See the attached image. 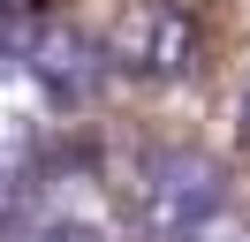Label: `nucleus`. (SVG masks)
<instances>
[{"label": "nucleus", "mask_w": 250, "mask_h": 242, "mask_svg": "<svg viewBox=\"0 0 250 242\" xmlns=\"http://www.w3.org/2000/svg\"><path fill=\"white\" fill-rule=\"evenodd\" d=\"M220 197H228V174H220L212 151H152L129 182V220H137L144 242H189L220 220Z\"/></svg>", "instance_id": "f257e3e1"}, {"label": "nucleus", "mask_w": 250, "mask_h": 242, "mask_svg": "<svg viewBox=\"0 0 250 242\" xmlns=\"http://www.w3.org/2000/svg\"><path fill=\"white\" fill-rule=\"evenodd\" d=\"M106 53H91V38H76L68 23H38L31 45H23V76H31L46 99H91Z\"/></svg>", "instance_id": "7ed1b4c3"}, {"label": "nucleus", "mask_w": 250, "mask_h": 242, "mask_svg": "<svg viewBox=\"0 0 250 242\" xmlns=\"http://www.w3.org/2000/svg\"><path fill=\"white\" fill-rule=\"evenodd\" d=\"M189 242H250V220H212L205 235H189Z\"/></svg>", "instance_id": "423d86ee"}, {"label": "nucleus", "mask_w": 250, "mask_h": 242, "mask_svg": "<svg viewBox=\"0 0 250 242\" xmlns=\"http://www.w3.org/2000/svg\"><path fill=\"white\" fill-rule=\"evenodd\" d=\"M16 212H23V159L0 144V235L16 227Z\"/></svg>", "instance_id": "39448f33"}, {"label": "nucleus", "mask_w": 250, "mask_h": 242, "mask_svg": "<svg viewBox=\"0 0 250 242\" xmlns=\"http://www.w3.org/2000/svg\"><path fill=\"white\" fill-rule=\"evenodd\" d=\"M8 242H106V235H99V220H68V204H61V212H46V204H38V212H31V220H23Z\"/></svg>", "instance_id": "20e7f679"}, {"label": "nucleus", "mask_w": 250, "mask_h": 242, "mask_svg": "<svg viewBox=\"0 0 250 242\" xmlns=\"http://www.w3.org/2000/svg\"><path fill=\"white\" fill-rule=\"evenodd\" d=\"M235 129H243V144H250V83H243V121H235Z\"/></svg>", "instance_id": "0eeeda50"}, {"label": "nucleus", "mask_w": 250, "mask_h": 242, "mask_svg": "<svg viewBox=\"0 0 250 242\" xmlns=\"http://www.w3.org/2000/svg\"><path fill=\"white\" fill-rule=\"evenodd\" d=\"M197 60H205V38L174 0H129L106 30V68L144 76V83H182L197 76Z\"/></svg>", "instance_id": "f03ea898"}]
</instances>
